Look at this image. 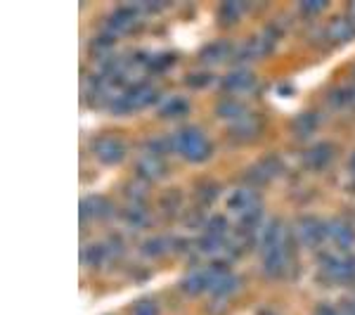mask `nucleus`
I'll list each match as a JSON object with an SVG mask.
<instances>
[{
	"label": "nucleus",
	"mask_w": 355,
	"mask_h": 315,
	"mask_svg": "<svg viewBox=\"0 0 355 315\" xmlns=\"http://www.w3.org/2000/svg\"><path fill=\"white\" fill-rule=\"evenodd\" d=\"M171 145L187 161H204L211 154L209 138H206L204 130L196 126H183L180 130H176L171 138Z\"/></svg>",
	"instance_id": "obj_1"
},
{
	"label": "nucleus",
	"mask_w": 355,
	"mask_h": 315,
	"mask_svg": "<svg viewBox=\"0 0 355 315\" xmlns=\"http://www.w3.org/2000/svg\"><path fill=\"white\" fill-rule=\"evenodd\" d=\"M159 97V90L150 83H135V85H128L123 88L121 93L114 95L112 100V110L119 112V114H128V112H135V110H142V107L152 105V102Z\"/></svg>",
	"instance_id": "obj_2"
},
{
	"label": "nucleus",
	"mask_w": 355,
	"mask_h": 315,
	"mask_svg": "<svg viewBox=\"0 0 355 315\" xmlns=\"http://www.w3.org/2000/svg\"><path fill=\"white\" fill-rule=\"evenodd\" d=\"M296 235L305 247H310V249L320 247L327 237L325 223H322L320 219H315V216H301V219L296 221Z\"/></svg>",
	"instance_id": "obj_3"
},
{
	"label": "nucleus",
	"mask_w": 355,
	"mask_h": 315,
	"mask_svg": "<svg viewBox=\"0 0 355 315\" xmlns=\"http://www.w3.org/2000/svg\"><path fill=\"white\" fill-rule=\"evenodd\" d=\"M140 14H142V8H140V5H135V3L116 5V8L109 12L107 26H109V29H114V31H128L140 21Z\"/></svg>",
	"instance_id": "obj_4"
},
{
	"label": "nucleus",
	"mask_w": 355,
	"mask_h": 315,
	"mask_svg": "<svg viewBox=\"0 0 355 315\" xmlns=\"http://www.w3.org/2000/svg\"><path fill=\"white\" fill-rule=\"evenodd\" d=\"M325 230H327V237L332 240V244L338 249H351L355 244V227L348 221L334 219V221L325 223Z\"/></svg>",
	"instance_id": "obj_5"
},
{
	"label": "nucleus",
	"mask_w": 355,
	"mask_h": 315,
	"mask_svg": "<svg viewBox=\"0 0 355 315\" xmlns=\"http://www.w3.org/2000/svg\"><path fill=\"white\" fill-rule=\"evenodd\" d=\"M223 88L232 95H244L256 88V76L247 69H232L230 74L223 76Z\"/></svg>",
	"instance_id": "obj_6"
},
{
	"label": "nucleus",
	"mask_w": 355,
	"mask_h": 315,
	"mask_svg": "<svg viewBox=\"0 0 355 315\" xmlns=\"http://www.w3.org/2000/svg\"><path fill=\"white\" fill-rule=\"evenodd\" d=\"M92 152H95V156L102 161V164H116V161L123 159L125 145L116 138H100L95 145H92Z\"/></svg>",
	"instance_id": "obj_7"
},
{
	"label": "nucleus",
	"mask_w": 355,
	"mask_h": 315,
	"mask_svg": "<svg viewBox=\"0 0 355 315\" xmlns=\"http://www.w3.org/2000/svg\"><path fill=\"white\" fill-rule=\"evenodd\" d=\"M254 206H256L254 194H251V190H247V187L230 190L225 197V209L230 211L232 216H237V219H242V216L254 209Z\"/></svg>",
	"instance_id": "obj_8"
},
{
	"label": "nucleus",
	"mask_w": 355,
	"mask_h": 315,
	"mask_svg": "<svg viewBox=\"0 0 355 315\" xmlns=\"http://www.w3.org/2000/svg\"><path fill=\"white\" fill-rule=\"evenodd\" d=\"M218 275H221V273H218ZM218 275L209 268L192 270V273L185 275L183 289L187 292V294H199V292H206V289H211V287H213V282H216Z\"/></svg>",
	"instance_id": "obj_9"
},
{
	"label": "nucleus",
	"mask_w": 355,
	"mask_h": 315,
	"mask_svg": "<svg viewBox=\"0 0 355 315\" xmlns=\"http://www.w3.org/2000/svg\"><path fill=\"white\" fill-rule=\"evenodd\" d=\"M138 173L147 181H154V178H161L166 173V164H163V156L152 154V152H142V156L138 159Z\"/></svg>",
	"instance_id": "obj_10"
},
{
	"label": "nucleus",
	"mask_w": 355,
	"mask_h": 315,
	"mask_svg": "<svg viewBox=\"0 0 355 315\" xmlns=\"http://www.w3.org/2000/svg\"><path fill=\"white\" fill-rule=\"evenodd\" d=\"M327 36L332 41H348L351 36H355V19L353 17H336L329 21L327 26Z\"/></svg>",
	"instance_id": "obj_11"
},
{
	"label": "nucleus",
	"mask_w": 355,
	"mask_h": 315,
	"mask_svg": "<svg viewBox=\"0 0 355 315\" xmlns=\"http://www.w3.org/2000/svg\"><path fill=\"white\" fill-rule=\"evenodd\" d=\"M332 154H334V150H332L329 143H315L313 148L305 152V161H308V166H313V168H322V166H327V161L332 159Z\"/></svg>",
	"instance_id": "obj_12"
},
{
	"label": "nucleus",
	"mask_w": 355,
	"mask_h": 315,
	"mask_svg": "<svg viewBox=\"0 0 355 315\" xmlns=\"http://www.w3.org/2000/svg\"><path fill=\"white\" fill-rule=\"evenodd\" d=\"M216 114H218V116H223V119H232V121L237 123L239 119L247 116V110H244L242 102H237V97H225V100L218 102Z\"/></svg>",
	"instance_id": "obj_13"
},
{
	"label": "nucleus",
	"mask_w": 355,
	"mask_h": 315,
	"mask_svg": "<svg viewBox=\"0 0 355 315\" xmlns=\"http://www.w3.org/2000/svg\"><path fill=\"white\" fill-rule=\"evenodd\" d=\"M190 110V102L185 100V97H180V95H171V97H166V100L159 105V112H161V116H166V119H176V116H183L185 112Z\"/></svg>",
	"instance_id": "obj_14"
},
{
	"label": "nucleus",
	"mask_w": 355,
	"mask_h": 315,
	"mask_svg": "<svg viewBox=\"0 0 355 315\" xmlns=\"http://www.w3.org/2000/svg\"><path fill=\"white\" fill-rule=\"evenodd\" d=\"M239 287V280L234 278V275L230 273H221L216 278V282H213V287H211V292H213V296H218V298H225L227 294H232L234 289Z\"/></svg>",
	"instance_id": "obj_15"
},
{
	"label": "nucleus",
	"mask_w": 355,
	"mask_h": 315,
	"mask_svg": "<svg viewBox=\"0 0 355 315\" xmlns=\"http://www.w3.org/2000/svg\"><path fill=\"white\" fill-rule=\"evenodd\" d=\"M109 214V202L100 197H88L81 202V216L83 219H92V216H107Z\"/></svg>",
	"instance_id": "obj_16"
},
{
	"label": "nucleus",
	"mask_w": 355,
	"mask_h": 315,
	"mask_svg": "<svg viewBox=\"0 0 355 315\" xmlns=\"http://www.w3.org/2000/svg\"><path fill=\"white\" fill-rule=\"evenodd\" d=\"M227 50H230V45L225 41H211L209 45L201 48V59L204 62H221V59L227 57Z\"/></svg>",
	"instance_id": "obj_17"
},
{
	"label": "nucleus",
	"mask_w": 355,
	"mask_h": 315,
	"mask_svg": "<svg viewBox=\"0 0 355 315\" xmlns=\"http://www.w3.org/2000/svg\"><path fill=\"white\" fill-rule=\"evenodd\" d=\"M320 123V116L315 112H301L296 119H294V130L298 135H310Z\"/></svg>",
	"instance_id": "obj_18"
},
{
	"label": "nucleus",
	"mask_w": 355,
	"mask_h": 315,
	"mask_svg": "<svg viewBox=\"0 0 355 315\" xmlns=\"http://www.w3.org/2000/svg\"><path fill=\"white\" fill-rule=\"evenodd\" d=\"M121 221L130 227H142L147 221H150V216H147V211L142 209V206H128V209L121 214Z\"/></svg>",
	"instance_id": "obj_19"
},
{
	"label": "nucleus",
	"mask_w": 355,
	"mask_h": 315,
	"mask_svg": "<svg viewBox=\"0 0 355 315\" xmlns=\"http://www.w3.org/2000/svg\"><path fill=\"white\" fill-rule=\"evenodd\" d=\"M107 254H109L107 244H102V242L90 244V247L83 252V263H88V265H102V263H105V258H107Z\"/></svg>",
	"instance_id": "obj_20"
},
{
	"label": "nucleus",
	"mask_w": 355,
	"mask_h": 315,
	"mask_svg": "<svg viewBox=\"0 0 355 315\" xmlns=\"http://www.w3.org/2000/svg\"><path fill=\"white\" fill-rule=\"evenodd\" d=\"M218 14H221V19L225 21V24H232V21L239 19V14H242V5L234 3V0H227V3H223L221 8H218Z\"/></svg>",
	"instance_id": "obj_21"
},
{
	"label": "nucleus",
	"mask_w": 355,
	"mask_h": 315,
	"mask_svg": "<svg viewBox=\"0 0 355 315\" xmlns=\"http://www.w3.org/2000/svg\"><path fill=\"white\" fill-rule=\"evenodd\" d=\"M166 237H150V240L142 242V254L147 256H159V254L166 252Z\"/></svg>",
	"instance_id": "obj_22"
},
{
	"label": "nucleus",
	"mask_w": 355,
	"mask_h": 315,
	"mask_svg": "<svg viewBox=\"0 0 355 315\" xmlns=\"http://www.w3.org/2000/svg\"><path fill=\"white\" fill-rule=\"evenodd\" d=\"M213 81V74L209 72H190L185 76V83L192 85V88H204V85H209Z\"/></svg>",
	"instance_id": "obj_23"
},
{
	"label": "nucleus",
	"mask_w": 355,
	"mask_h": 315,
	"mask_svg": "<svg viewBox=\"0 0 355 315\" xmlns=\"http://www.w3.org/2000/svg\"><path fill=\"white\" fill-rule=\"evenodd\" d=\"M225 227H227V223L223 216H213V219H209V223H206V232L213 237H223L225 235Z\"/></svg>",
	"instance_id": "obj_24"
},
{
	"label": "nucleus",
	"mask_w": 355,
	"mask_h": 315,
	"mask_svg": "<svg viewBox=\"0 0 355 315\" xmlns=\"http://www.w3.org/2000/svg\"><path fill=\"white\" fill-rule=\"evenodd\" d=\"M133 315H159V308H156L154 301H150V298H142L133 306Z\"/></svg>",
	"instance_id": "obj_25"
},
{
	"label": "nucleus",
	"mask_w": 355,
	"mask_h": 315,
	"mask_svg": "<svg viewBox=\"0 0 355 315\" xmlns=\"http://www.w3.org/2000/svg\"><path fill=\"white\" fill-rule=\"evenodd\" d=\"M150 64L152 67H156V69H163V67H168V64H173V55L171 52H159V55H154L150 59Z\"/></svg>",
	"instance_id": "obj_26"
},
{
	"label": "nucleus",
	"mask_w": 355,
	"mask_h": 315,
	"mask_svg": "<svg viewBox=\"0 0 355 315\" xmlns=\"http://www.w3.org/2000/svg\"><path fill=\"white\" fill-rule=\"evenodd\" d=\"M327 3L325 0H318V3H301V12H308V14H315L320 10H325Z\"/></svg>",
	"instance_id": "obj_27"
},
{
	"label": "nucleus",
	"mask_w": 355,
	"mask_h": 315,
	"mask_svg": "<svg viewBox=\"0 0 355 315\" xmlns=\"http://www.w3.org/2000/svg\"><path fill=\"white\" fill-rule=\"evenodd\" d=\"M313 315H341V313H338L336 308H332L329 303H320V306L315 308Z\"/></svg>",
	"instance_id": "obj_28"
},
{
	"label": "nucleus",
	"mask_w": 355,
	"mask_h": 315,
	"mask_svg": "<svg viewBox=\"0 0 355 315\" xmlns=\"http://www.w3.org/2000/svg\"><path fill=\"white\" fill-rule=\"evenodd\" d=\"M348 171H351L353 176H355V152L351 154V159H348Z\"/></svg>",
	"instance_id": "obj_29"
},
{
	"label": "nucleus",
	"mask_w": 355,
	"mask_h": 315,
	"mask_svg": "<svg viewBox=\"0 0 355 315\" xmlns=\"http://www.w3.org/2000/svg\"><path fill=\"white\" fill-rule=\"evenodd\" d=\"M348 17H353V19H355V3L348 5Z\"/></svg>",
	"instance_id": "obj_30"
},
{
	"label": "nucleus",
	"mask_w": 355,
	"mask_h": 315,
	"mask_svg": "<svg viewBox=\"0 0 355 315\" xmlns=\"http://www.w3.org/2000/svg\"><path fill=\"white\" fill-rule=\"evenodd\" d=\"M348 315H355V301L348 303Z\"/></svg>",
	"instance_id": "obj_31"
}]
</instances>
